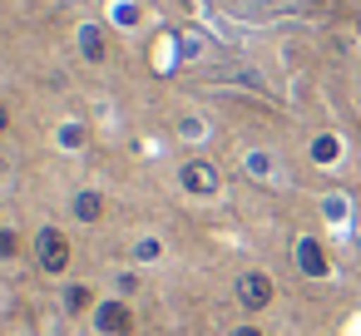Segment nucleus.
<instances>
[{
    "label": "nucleus",
    "mask_w": 361,
    "mask_h": 336,
    "mask_svg": "<svg viewBox=\"0 0 361 336\" xmlns=\"http://www.w3.org/2000/svg\"><path fill=\"white\" fill-rule=\"evenodd\" d=\"M35 247H40V267H45V272H65V262H70V242H65V232L45 228V232L35 237Z\"/></svg>",
    "instance_id": "obj_1"
},
{
    "label": "nucleus",
    "mask_w": 361,
    "mask_h": 336,
    "mask_svg": "<svg viewBox=\"0 0 361 336\" xmlns=\"http://www.w3.org/2000/svg\"><path fill=\"white\" fill-rule=\"evenodd\" d=\"M238 301H243L247 311H262V306L272 301V282H267L262 272H247V277L238 282Z\"/></svg>",
    "instance_id": "obj_2"
},
{
    "label": "nucleus",
    "mask_w": 361,
    "mask_h": 336,
    "mask_svg": "<svg viewBox=\"0 0 361 336\" xmlns=\"http://www.w3.org/2000/svg\"><path fill=\"white\" fill-rule=\"evenodd\" d=\"M99 331H109V336H129V331H134V311H129L124 301H104V306H99Z\"/></svg>",
    "instance_id": "obj_3"
},
{
    "label": "nucleus",
    "mask_w": 361,
    "mask_h": 336,
    "mask_svg": "<svg viewBox=\"0 0 361 336\" xmlns=\"http://www.w3.org/2000/svg\"><path fill=\"white\" fill-rule=\"evenodd\" d=\"M297 267H302L307 277H322V272H326V252L307 237V242H297Z\"/></svg>",
    "instance_id": "obj_4"
},
{
    "label": "nucleus",
    "mask_w": 361,
    "mask_h": 336,
    "mask_svg": "<svg viewBox=\"0 0 361 336\" xmlns=\"http://www.w3.org/2000/svg\"><path fill=\"white\" fill-rule=\"evenodd\" d=\"M183 178H188V188H198V193H208V188H213V173H208L203 163H198V168L188 163V168H183Z\"/></svg>",
    "instance_id": "obj_5"
},
{
    "label": "nucleus",
    "mask_w": 361,
    "mask_h": 336,
    "mask_svg": "<svg viewBox=\"0 0 361 336\" xmlns=\"http://www.w3.org/2000/svg\"><path fill=\"white\" fill-rule=\"evenodd\" d=\"M99 208H104V203H99V198H94V193H85V198H80V203H75V213H80V218H85V223H94V218H99Z\"/></svg>",
    "instance_id": "obj_6"
},
{
    "label": "nucleus",
    "mask_w": 361,
    "mask_h": 336,
    "mask_svg": "<svg viewBox=\"0 0 361 336\" xmlns=\"http://www.w3.org/2000/svg\"><path fill=\"white\" fill-rule=\"evenodd\" d=\"M65 306H70V311H85V306H90V287H70V292H65Z\"/></svg>",
    "instance_id": "obj_7"
},
{
    "label": "nucleus",
    "mask_w": 361,
    "mask_h": 336,
    "mask_svg": "<svg viewBox=\"0 0 361 336\" xmlns=\"http://www.w3.org/2000/svg\"><path fill=\"white\" fill-rule=\"evenodd\" d=\"M0 252H6V257L16 252V232H0Z\"/></svg>",
    "instance_id": "obj_8"
},
{
    "label": "nucleus",
    "mask_w": 361,
    "mask_h": 336,
    "mask_svg": "<svg viewBox=\"0 0 361 336\" xmlns=\"http://www.w3.org/2000/svg\"><path fill=\"white\" fill-rule=\"evenodd\" d=\"M238 336H262V331H252V326H247V331H238Z\"/></svg>",
    "instance_id": "obj_9"
},
{
    "label": "nucleus",
    "mask_w": 361,
    "mask_h": 336,
    "mask_svg": "<svg viewBox=\"0 0 361 336\" xmlns=\"http://www.w3.org/2000/svg\"><path fill=\"white\" fill-rule=\"evenodd\" d=\"M0 129H6V109H0Z\"/></svg>",
    "instance_id": "obj_10"
}]
</instances>
